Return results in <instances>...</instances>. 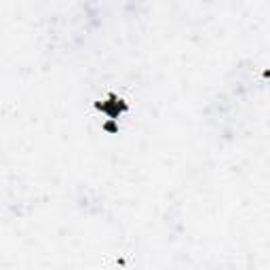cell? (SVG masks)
<instances>
[{"label": "cell", "instance_id": "cell-1", "mask_svg": "<svg viewBox=\"0 0 270 270\" xmlns=\"http://www.w3.org/2000/svg\"><path fill=\"white\" fill-rule=\"evenodd\" d=\"M95 110H99V112L108 114L110 121H118V116L125 114L127 110H129V106H127V102H123V99L118 97V95L110 93L106 102H95Z\"/></svg>", "mask_w": 270, "mask_h": 270}, {"label": "cell", "instance_id": "cell-2", "mask_svg": "<svg viewBox=\"0 0 270 270\" xmlns=\"http://www.w3.org/2000/svg\"><path fill=\"white\" fill-rule=\"evenodd\" d=\"M104 129L108 133H116L118 131V125H116V121H108L106 125H104Z\"/></svg>", "mask_w": 270, "mask_h": 270}]
</instances>
